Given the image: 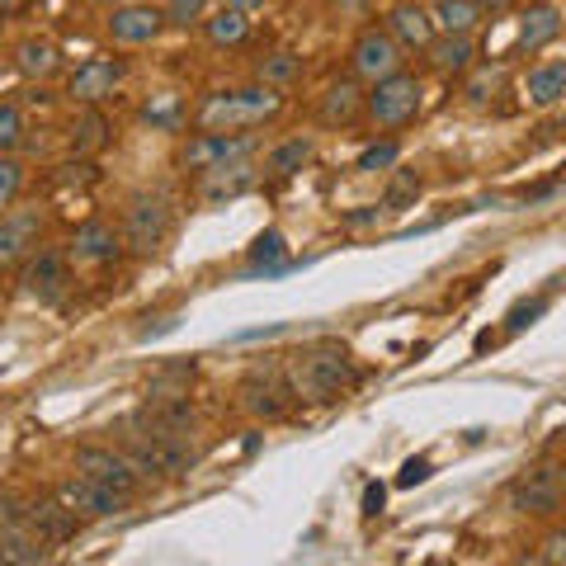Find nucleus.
I'll return each instance as SVG.
<instances>
[{
	"instance_id": "f257e3e1",
	"label": "nucleus",
	"mask_w": 566,
	"mask_h": 566,
	"mask_svg": "<svg viewBox=\"0 0 566 566\" xmlns=\"http://www.w3.org/2000/svg\"><path fill=\"white\" fill-rule=\"evenodd\" d=\"M283 109V95L274 85H245V91H218L199 104V128L203 133H241V128H255V123H270Z\"/></svg>"
},
{
	"instance_id": "f03ea898",
	"label": "nucleus",
	"mask_w": 566,
	"mask_h": 566,
	"mask_svg": "<svg viewBox=\"0 0 566 566\" xmlns=\"http://www.w3.org/2000/svg\"><path fill=\"white\" fill-rule=\"evenodd\" d=\"M289 378L297 401H340L354 387V364L340 345H316L289 359Z\"/></svg>"
},
{
	"instance_id": "7ed1b4c3",
	"label": "nucleus",
	"mask_w": 566,
	"mask_h": 566,
	"mask_svg": "<svg viewBox=\"0 0 566 566\" xmlns=\"http://www.w3.org/2000/svg\"><path fill=\"white\" fill-rule=\"evenodd\" d=\"M123 245H128L133 255H156L161 245L170 241V232H175V212H170V203L161 199V193H133L128 199V208H123Z\"/></svg>"
},
{
	"instance_id": "20e7f679",
	"label": "nucleus",
	"mask_w": 566,
	"mask_h": 566,
	"mask_svg": "<svg viewBox=\"0 0 566 566\" xmlns=\"http://www.w3.org/2000/svg\"><path fill=\"white\" fill-rule=\"evenodd\" d=\"M260 151V142L251 137V128H241V133H193L185 147H180V166L185 175H212V170H227V166H237V161H251V156Z\"/></svg>"
},
{
	"instance_id": "39448f33",
	"label": "nucleus",
	"mask_w": 566,
	"mask_h": 566,
	"mask_svg": "<svg viewBox=\"0 0 566 566\" xmlns=\"http://www.w3.org/2000/svg\"><path fill=\"white\" fill-rule=\"evenodd\" d=\"M420 81L411 76V71H397V76H387L378 85H368V95H364V114L374 128H406L416 114H420Z\"/></svg>"
},
{
	"instance_id": "423d86ee",
	"label": "nucleus",
	"mask_w": 566,
	"mask_h": 566,
	"mask_svg": "<svg viewBox=\"0 0 566 566\" xmlns=\"http://www.w3.org/2000/svg\"><path fill=\"white\" fill-rule=\"evenodd\" d=\"M401 66H406V48L382 24H368V29L354 33V43H349V76L354 81L378 85L387 76H397Z\"/></svg>"
},
{
	"instance_id": "0eeeda50",
	"label": "nucleus",
	"mask_w": 566,
	"mask_h": 566,
	"mask_svg": "<svg viewBox=\"0 0 566 566\" xmlns=\"http://www.w3.org/2000/svg\"><path fill=\"white\" fill-rule=\"evenodd\" d=\"M237 397H241V411L245 416H255V420H283L293 411V378H289V368H251V374L241 378L237 387Z\"/></svg>"
},
{
	"instance_id": "6e6552de",
	"label": "nucleus",
	"mask_w": 566,
	"mask_h": 566,
	"mask_svg": "<svg viewBox=\"0 0 566 566\" xmlns=\"http://www.w3.org/2000/svg\"><path fill=\"white\" fill-rule=\"evenodd\" d=\"M510 505L520 515H534V520H553L562 515L566 505V468H534L524 472L515 486H510Z\"/></svg>"
},
{
	"instance_id": "1a4fd4ad",
	"label": "nucleus",
	"mask_w": 566,
	"mask_h": 566,
	"mask_svg": "<svg viewBox=\"0 0 566 566\" xmlns=\"http://www.w3.org/2000/svg\"><path fill=\"white\" fill-rule=\"evenodd\" d=\"M76 472L95 476V482H104V486L118 491V495H128V501H133L137 486H142V472L133 468V458L109 449V444H81L76 449Z\"/></svg>"
},
{
	"instance_id": "9d476101",
	"label": "nucleus",
	"mask_w": 566,
	"mask_h": 566,
	"mask_svg": "<svg viewBox=\"0 0 566 566\" xmlns=\"http://www.w3.org/2000/svg\"><path fill=\"white\" fill-rule=\"evenodd\" d=\"M39 237H43V212L39 208L0 212V274L20 270V264L39 251Z\"/></svg>"
},
{
	"instance_id": "9b49d317",
	"label": "nucleus",
	"mask_w": 566,
	"mask_h": 566,
	"mask_svg": "<svg viewBox=\"0 0 566 566\" xmlns=\"http://www.w3.org/2000/svg\"><path fill=\"white\" fill-rule=\"evenodd\" d=\"M123 76H128V62L123 57H85L66 76V95L71 104H104L123 85Z\"/></svg>"
},
{
	"instance_id": "f8f14e48",
	"label": "nucleus",
	"mask_w": 566,
	"mask_h": 566,
	"mask_svg": "<svg viewBox=\"0 0 566 566\" xmlns=\"http://www.w3.org/2000/svg\"><path fill=\"white\" fill-rule=\"evenodd\" d=\"M20 283L29 297H39V303H62L66 289H71V255L62 251H33L24 264H20Z\"/></svg>"
},
{
	"instance_id": "ddd939ff",
	"label": "nucleus",
	"mask_w": 566,
	"mask_h": 566,
	"mask_svg": "<svg viewBox=\"0 0 566 566\" xmlns=\"http://www.w3.org/2000/svg\"><path fill=\"white\" fill-rule=\"evenodd\" d=\"M57 501H66L81 520H114V515H123L128 495H118L104 482H95V476L76 472V476H66V482H57Z\"/></svg>"
},
{
	"instance_id": "4468645a",
	"label": "nucleus",
	"mask_w": 566,
	"mask_h": 566,
	"mask_svg": "<svg viewBox=\"0 0 566 566\" xmlns=\"http://www.w3.org/2000/svg\"><path fill=\"white\" fill-rule=\"evenodd\" d=\"M166 33V10L151 0H133V6L109 10V39L123 48H147Z\"/></svg>"
},
{
	"instance_id": "2eb2a0df",
	"label": "nucleus",
	"mask_w": 566,
	"mask_h": 566,
	"mask_svg": "<svg viewBox=\"0 0 566 566\" xmlns=\"http://www.w3.org/2000/svg\"><path fill=\"white\" fill-rule=\"evenodd\" d=\"M382 29L392 33V39H397L406 52H424V48L434 43V33H439L434 10H424L420 0H397V6H387Z\"/></svg>"
},
{
	"instance_id": "dca6fc26",
	"label": "nucleus",
	"mask_w": 566,
	"mask_h": 566,
	"mask_svg": "<svg viewBox=\"0 0 566 566\" xmlns=\"http://www.w3.org/2000/svg\"><path fill=\"white\" fill-rule=\"evenodd\" d=\"M66 255L76 264H91V270H104V264H114L123 255V232H114V222L104 218H91L76 227V237H71Z\"/></svg>"
},
{
	"instance_id": "f3484780",
	"label": "nucleus",
	"mask_w": 566,
	"mask_h": 566,
	"mask_svg": "<svg viewBox=\"0 0 566 566\" xmlns=\"http://www.w3.org/2000/svg\"><path fill=\"white\" fill-rule=\"evenodd\" d=\"M364 95L368 91H359V81H354V76L331 81L322 91V99H316V118H322L326 128H345V123L364 118Z\"/></svg>"
},
{
	"instance_id": "a211bd4d",
	"label": "nucleus",
	"mask_w": 566,
	"mask_h": 566,
	"mask_svg": "<svg viewBox=\"0 0 566 566\" xmlns=\"http://www.w3.org/2000/svg\"><path fill=\"white\" fill-rule=\"evenodd\" d=\"M29 524L39 528V538H43L48 547H57V543L76 538L85 520H81L66 501H57V495H52V501H33V505H29Z\"/></svg>"
},
{
	"instance_id": "6ab92c4d",
	"label": "nucleus",
	"mask_w": 566,
	"mask_h": 566,
	"mask_svg": "<svg viewBox=\"0 0 566 566\" xmlns=\"http://www.w3.org/2000/svg\"><path fill=\"white\" fill-rule=\"evenodd\" d=\"M255 166L251 161H237V166H227V170H212V175H203V185H199V199L208 203V208H218V203H232V199H241V193H251L255 189Z\"/></svg>"
},
{
	"instance_id": "aec40b11",
	"label": "nucleus",
	"mask_w": 566,
	"mask_h": 566,
	"mask_svg": "<svg viewBox=\"0 0 566 566\" xmlns=\"http://www.w3.org/2000/svg\"><path fill=\"white\" fill-rule=\"evenodd\" d=\"M0 562H10V566H39V562H48V543L39 538V528H33L29 520L0 524Z\"/></svg>"
},
{
	"instance_id": "412c9836",
	"label": "nucleus",
	"mask_w": 566,
	"mask_h": 566,
	"mask_svg": "<svg viewBox=\"0 0 566 566\" xmlns=\"http://www.w3.org/2000/svg\"><path fill=\"white\" fill-rule=\"evenodd\" d=\"M424 57H430V66L439 76H468L472 62H476V48H472L468 33H434V43L424 48Z\"/></svg>"
},
{
	"instance_id": "4be33fe9",
	"label": "nucleus",
	"mask_w": 566,
	"mask_h": 566,
	"mask_svg": "<svg viewBox=\"0 0 566 566\" xmlns=\"http://www.w3.org/2000/svg\"><path fill=\"white\" fill-rule=\"evenodd\" d=\"M524 95L534 109H553V104L566 99V57H553V62H538L534 71L524 76Z\"/></svg>"
},
{
	"instance_id": "5701e85b",
	"label": "nucleus",
	"mask_w": 566,
	"mask_h": 566,
	"mask_svg": "<svg viewBox=\"0 0 566 566\" xmlns=\"http://www.w3.org/2000/svg\"><path fill=\"white\" fill-rule=\"evenodd\" d=\"M562 33V10L557 6H528L524 20H520V39H515V52H543Z\"/></svg>"
},
{
	"instance_id": "b1692460",
	"label": "nucleus",
	"mask_w": 566,
	"mask_h": 566,
	"mask_svg": "<svg viewBox=\"0 0 566 566\" xmlns=\"http://www.w3.org/2000/svg\"><path fill=\"white\" fill-rule=\"evenodd\" d=\"M316 161V142L312 137H283L270 147V156H264V175H274V180H289V175L307 170Z\"/></svg>"
},
{
	"instance_id": "393cba45",
	"label": "nucleus",
	"mask_w": 566,
	"mask_h": 566,
	"mask_svg": "<svg viewBox=\"0 0 566 566\" xmlns=\"http://www.w3.org/2000/svg\"><path fill=\"white\" fill-rule=\"evenodd\" d=\"M14 66H20L24 81H48L52 71L62 66V52L52 39H24L20 48H14Z\"/></svg>"
},
{
	"instance_id": "a878e982",
	"label": "nucleus",
	"mask_w": 566,
	"mask_h": 566,
	"mask_svg": "<svg viewBox=\"0 0 566 566\" xmlns=\"http://www.w3.org/2000/svg\"><path fill=\"white\" fill-rule=\"evenodd\" d=\"M203 39L212 48H241L245 39H251V14L222 6L218 14H208V20H203Z\"/></svg>"
},
{
	"instance_id": "bb28decb",
	"label": "nucleus",
	"mask_w": 566,
	"mask_h": 566,
	"mask_svg": "<svg viewBox=\"0 0 566 566\" xmlns=\"http://www.w3.org/2000/svg\"><path fill=\"white\" fill-rule=\"evenodd\" d=\"M109 142V118L99 114V104H81L76 123H71V151L76 156H91Z\"/></svg>"
},
{
	"instance_id": "cd10ccee",
	"label": "nucleus",
	"mask_w": 566,
	"mask_h": 566,
	"mask_svg": "<svg viewBox=\"0 0 566 566\" xmlns=\"http://www.w3.org/2000/svg\"><path fill=\"white\" fill-rule=\"evenodd\" d=\"M482 20H486V10L476 6V0H434V24H439V33H472L482 29Z\"/></svg>"
},
{
	"instance_id": "c85d7f7f",
	"label": "nucleus",
	"mask_w": 566,
	"mask_h": 566,
	"mask_svg": "<svg viewBox=\"0 0 566 566\" xmlns=\"http://www.w3.org/2000/svg\"><path fill=\"white\" fill-rule=\"evenodd\" d=\"M142 118L151 123V128H166V133H180L185 128V118H189V109H185V99L180 95H151L147 99V109H142Z\"/></svg>"
},
{
	"instance_id": "c756f323",
	"label": "nucleus",
	"mask_w": 566,
	"mask_h": 566,
	"mask_svg": "<svg viewBox=\"0 0 566 566\" xmlns=\"http://www.w3.org/2000/svg\"><path fill=\"white\" fill-rule=\"evenodd\" d=\"M255 76L264 85H274V91H283V85H293L297 76H303V57H297V52H270V57L260 62Z\"/></svg>"
},
{
	"instance_id": "7c9ffc66",
	"label": "nucleus",
	"mask_w": 566,
	"mask_h": 566,
	"mask_svg": "<svg viewBox=\"0 0 566 566\" xmlns=\"http://www.w3.org/2000/svg\"><path fill=\"white\" fill-rule=\"evenodd\" d=\"M283 260H289V245H283L279 232L255 237V245H251V274H279Z\"/></svg>"
},
{
	"instance_id": "2f4dec72",
	"label": "nucleus",
	"mask_w": 566,
	"mask_h": 566,
	"mask_svg": "<svg viewBox=\"0 0 566 566\" xmlns=\"http://www.w3.org/2000/svg\"><path fill=\"white\" fill-rule=\"evenodd\" d=\"M420 175L416 170H397L392 180H387V189H382V208H392V212H401V208H411L416 199H420Z\"/></svg>"
},
{
	"instance_id": "473e14b6",
	"label": "nucleus",
	"mask_w": 566,
	"mask_h": 566,
	"mask_svg": "<svg viewBox=\"0 0 566 566\" xmlns=\"http://www.w3.org/2000/svg\"><path fill=\"white\" fill-rule=\"evenodd\" d=\"M24 193V161L14 156H0V212H10Z\"/></svg>"
},
{
	"instance_id": "72a5a7b5",
	"label": "nucleus",
	"mask_w": 566,
	"mask_h": 566,
	"mask_svg": "<svg viewBox=\"0 0 566 566\" xmlns=\"http://www.w3.org/2000/svg\"><path fill=\"white\" fill-rule=\"evenodd\" d=\"M401 161V142H374V147L359 151V161H354V170L364 175H378V170H392Z\"/></svg>"
},
{
	"instance_id": "f704fd0d",
	"label": "nucleus",
	"mask_w": 566,
	"mask_h": 566,
	"mask_svg": "<svg viewBox=\"0 0 566 566\" xmlns=\"http://www.w3.org/2000/svg\"><path fill=\"white\" fill-rule=\"evenodd\" d=\"M20 142H24V114H20V104H0V156H14L20 151Z\"/></svg>"
},
{
	"instance_id": "c9c22d12",
	"label": "nucleus",
	"mask_w": 566,
	"mask_h": 566,
	"mask_svg": "<svg viewBox=\"0 0 566 566\" xmlns=\"http://www.w3.org/2000/svg\"><path fill=\"white\" fill-rule=\"evenodd\" d=\"M166 24L175 29H203L208 20V0H166Z\"/></svg>"
},
{
	"instance_id": "e433bc0d",
	"label": "nucleus",
	"mask_w": 566,
	"mask_h": 566,
	"mask_svg": "<svg viewBox=\"0 0 566 566\" xmlns=\"http://www.w3.org/2000/svg\"><path fill=\"white\" fill-rule=\"evenodd\" d=\"M538 562H547V566H566V528H553V534L538 543Z\"/></svg>"
},
{
	"instance_id": "4c0bfd02",
	"label": "nucleus",
	"mask_w": 566,
	"mask_h": 566,
	"mask_svg": "<svg viewBox=\"0 0 566 566\" xmlns=\"http://www.w3.org/2000/svg\"><path fill=\"white\" fill-rule=\"evenodd\" d=\"M543 312H547V297H534V303H520L515 312L505 316V322H510V331H524V326H534Z\"/></svg>"
},
{
	"instance_id": "58836bf2",
	"label": "nucleus",
	"mask_w": 566,
	"mask_h": 566,
	"mask_svg": "<svg viewBox=\"0 0 566 566\" xmlns=\"http://www.w3.org/2000/svg\"><path fill=\"white\" fill-rule=\"evenodd\" d=\"M424 476H430V458H411V463L401 468L397 482H401V486H416V482H424Z\"/></svg>"
},
{
	"instance_id": "ea45409f",
	"label": "nucleus",
	"mask_w": 566,
	"mask_h": 566,
	"mask_svg": "<svg viewBox=\"0 0 566 566\" xmlns=\"http://www.w3.org/2000/svg\"><path fill=\"white\" fill-rule=\"evenodd\" d=\"M382 505H387V486H382V482H374V486L364 491V515H378Z\"/></svg>"
},
{
	"instance_id": "a19ab883",
	"label": "nucleus",
	"mask_w": 566,
	"mask_h": 566,
	"mask_svg": "<svg viewBox=\"0 0 566 566\" xmlns=\"http://www.w3.org/2000/svg\"><path fill=\"white\" fill-rule=\"evenodd\" d=\"M218 6H227V10H245V14H255V10H264V0H218Z\"/></svg>"
},
{
	"instance_id": "79ce46f5",
	"label": "nucleus",
	"mask_w": 566,
	"mask_h": 566,
	"mask_svg": "<svg viewBox=\"0 0 566 566\" xmlns=\"http://www.w3.org/2000/svg\"><path fill=\"white\" fill-rule=\"evenodd\" d=\"M476 6H482L486 14H505L510 6H515V0H476Z\"/></svg>"
},
{
	"instance_id": "37998d69",
	"label": "nucleus",
	"mask_w": 566,
	"mask_h": 566,
	"mask_svg": "<svg viewBox=\"0 0 566 566\" xmlns=\"http://www.w3.org/2000/svg\"><path fill=\"white\" fill-rule=\"evenodd\" d=\"M95 6H104V10H118V6H133V0H95Z\"/></svg>"
}]
</instances>
